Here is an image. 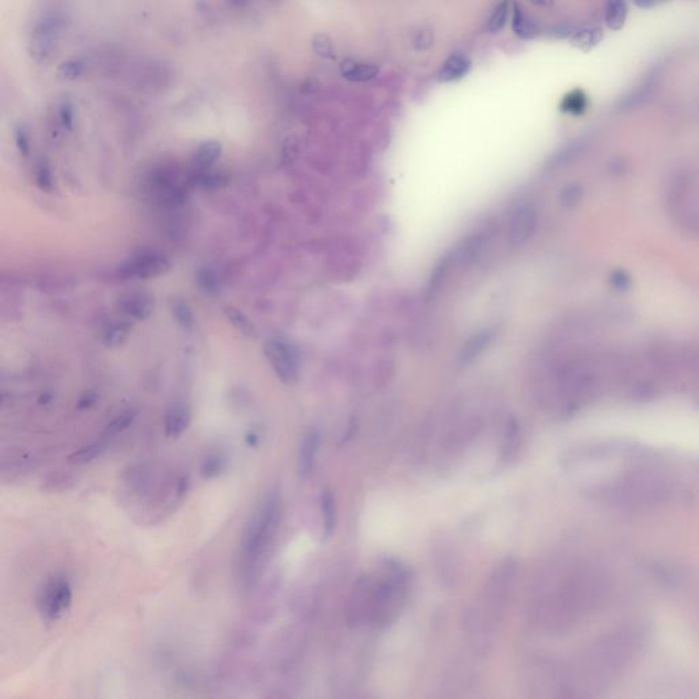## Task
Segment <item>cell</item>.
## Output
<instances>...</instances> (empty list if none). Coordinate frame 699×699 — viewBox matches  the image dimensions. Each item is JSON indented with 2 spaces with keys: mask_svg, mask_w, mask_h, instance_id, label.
<instances>
[{
  "mask_svg": "<svg viewBox=\"0 0 699 699\" xmlns=\"http://www.w3.org/2000/svg\"><path fill=\"white\" fill-rule=\"evenodd\" d=\"M407 572L397 564L387 567L382 578L359 581L351 600L350 615L354 622L365 619L375 623L387 624L397 612L407 591Z\"/></svg>",
  "mask_w": 699,
  "mask_h": 699,
  "instance_id": "obj_1",
  "label": "cell"
},
{
  "mask_svg": "<svg viewBox=\"0 0 699 699\" xmlns=\"http://www.w3.org/2000/svg\"><path fill=\"white\" fill-rule=\"evenodd\" d=\"M282 519V501L275 493L268 496L246 526L241 556L247 571H253L271 547Z\"/></svg>",
  "mask_w": 699,
  "mask_h": 699,
  "instance_id": "obj_2",
  "label": "cell"
},
{
  "mask_svg": "<svg viewBox=\"0 0 699 699\" xmlns=\"http://www.w3.org/2000/svg\"><path fill=\"white\" fill-rule=\"evenodd\" d=\"M665 203L676 225L699 235V174L684 170L672 175L665 189Z\"/></svg>",
  "mask_w": 699,
  "mask_h": 699,
  "instance_id": "obj_3",
  "label": "cell"
},
{
  "mask_svg": "<svg viewBox=\"0 0 699 699\" xmlns=\"http://www.w3.org/2000/svg\"><path fill=\"white\" fill-rule=\"evenodd\" d=\"M73 603V589L67 578L54 576L45 582L38 594V610L48 622L62 619Z\"/></svg>",
  "mask_w": 699,
  "mask_h": 699,
  "instance_id": "obj_4",
  "label": "cell"
},
{
  "mask_svg": "<svg viewBox=\"0 0 699 699\" xmlns=\"http://www.w3.org/2000/svg\"><path fill=\"white\" fill-rule=\"evenodd\" d=\"M264 353L268 362L282 382L291 385L298 381L300 365L294 350L285 341L268 339L265 341Z\"/></svg>",
  "mask_w": 699,
  "mask_h": 699,
  "instance_id": "obj_5",
  "label": "cell"
},
{
  "mask_svg": "<svg viewBox=\"0 0 699 699\" xmlns=\"http://www.w3.org/2000/svg\"><path fill=\"white\" fill-rule=\"evenodd\" d=\"M538 213L531 204H521L512 210L508 222V238L515 247L526 245L537 231Z\"/></svg>",
  "mask_w": 699,
  "mask_h": 699,
  "instance_id": "obj_6",
  "label": "cell"
},
{
  "mask_svg": "<svg viewBox=\"0 0 699 699\" xmlns=\"http://www.w3.org/2000/svg\"><path fill=\"white\" fill-rule=\"evenodd\" d=\"M171 263L161 254H142L130 260L120 269L122 276L149 280L170 272Z\"/></svg>",
  "mask_w": 699,
  "mask_h": 699,
  "instance_id": "obj_7",
  "label": "cell"
},
{
  "mask_svg": "<svg viewBox=\"0 0 699 699\" xmlns=\"http://www.w3.org/2000/svg\"><path fill=\"white\" fill-rule=\"evenodd\" d=\"M320 441L322 437L317 429H310L303 437L298 455V474L301 478H307L313 472L320 450Z\"/></svg>",
  "mask_w": 699,
  "mask_h": 699,
  "instance_id": "obj_8",
  "label": "cell"
},
{
  "mask_svg": "<svg viewBox=\"0 0 699 699\" xmlns=\"http://www.w3.org/2000/svg\"><path fill=\"white\" fill-rule=\"evenodd\" d=\"M191 424V409L186 403L171 406L164 416V433L169 438H178L189 429Z\"/></svg>",
  "mask_w": 699,
  "mask_h": 699,
  "instance_id": "obj_9",
  "label": "cell"
},
{
  "mask_svg": "<svg viewBox=\"0 0 699 699\" xmlns=\"http://www.w3.org/2000/svg\"><path fill=\"white\" fill-rule=\"evenodd\" d=\"M120 309L134 320H148L154 310V298L147 292H132L122 298Z\"/></svg>",
  "mask_w": 699,
  "mask_h": 699,
  "instance_id": "obj_10",
  "label": "cell"
},
{
  "mask_svg": "<svg viewBox=\"0 0 699 699\" xmlns=\"http://www.w3.org/2000/svg\"><path fill=\"white\" fill-rule=\"evenodd\" d=\"M494 338H496V331L491 329V328L482 329L481 332L475 334L469 341H466V344L463 346V348L460 351V356H459L460 365H469V363L474 362L491 346Z\"/></svg>",
  "mask_w": 699,
  "mask_h": 699,
  "instance_id": "obj_11",
  "label": "cell"
},
{
  "mask_svg": "<svg viewBox=\"0 0 699 699\" xmlns=\"http://www.w3.org/2000/svg\"><path fill=\"white\" fill-rule=\"evenodd\" d=\"M223 147L219 141H205L194 154V166L197 171L210 170L222 156Z\"/></svg>",
  "mask_w": 699,
  "mask_h": 699,
  "instance_id": "obj_12",
  "label": "cell"
},
{
  "mask_svg": "<svg viewBox=\"0 0 699 699\" xmlns=\"http://www.w3.org/2000/svg\"><path fill=\"white\" fill-rule=\"evenodd\" d=\"M470 66H472V62L469 57L463 55V54H455L450 59H447L443 69L440 70L438 76L444 82L455 81V79H459V78L466 76L467 72L470 70Z\"/></svg>",
  "mask_w": 699,
  "mask_h": 699,
  "instance_id": "obj_13",
  "label": "cell"
},
{
  "mask_svg": "<svg viewBox=\"0 0 699 699\" xmlns=\"http://www.w3.org/2000/svg\"><path fill=\"white\" fill-rule=\"evenodd\" d=\"M320 503H322L324 535L331 537L336 528V501L332 491L329 489H324L322 491Z\"/></svg>",
  "mask_w": 699,
  "mask_h": 699,
  "instance_id": "obj_14",
  "label": "cell"
},
{
  "mask_svg": "<svg viewBox=\"0 0 699 699\" xmlns=\"http://www.w3.org/2000/svg\"><path fill=\"white\" fill-rule=\"evenodd\" d=\"M341 74L350 81H369L377 76L378 67L375 64L346 60L341 64Z\"/></svg>",
  "mask_w": 699,
  "mask_h": 699,
  "instance_id": "obj_15",
  "label": "cell"
},
{
  "mask_svg": "<svg viewBox=\"0 0 699 699\" xmlns=\"http://www.w3.org/2000/svg\"><path fill=\"white\" fill-rule=\"evenodd\" d=\"M107 447H108L107 443L103 441V440L89 443V444L81 447L79 450H76L73 454L70 455L69 456V462L72 465H76V466L91 463V462H93L97 458H100L101 455L104 454L107 451Z\"/></svg>",
  "mask_w": 699,
  "mask_h": 699,
  "instance_id": "obj_16",
  "label": "cell"
},
{
  "mask_svg": "<svg viewBox=\"0 0 699 699\" xmlns=\"http://www.w3.org/2000/svg\"><path fill=\"white\" fill-rule=\"evenodd\" d=\"M512 30L519 36V38L529 40L535 38L538 35V26L535 22L528 18L522 8L515 3L513 4V18H512Z\"/></svg>",
  "mask_w": 699,
  "mask_h": 699,
  "instance_id": "obj_17",
  "label": "cell"
},
{
  "mask_svg": "<svg viewBox=\"0 0 699 699\" xmlns=\"http://www.w3.org/2000/svg\"><path fill=\"white\" fill-rule=\"evenodd\" d=\"M225 314H226L228 322L232 324V326L238 332H241L247 338H256L257 336V329H256L254 324L239 309H237L234 306H227L225 309Z\"/></svg>",
  "mask_w": 699,
  "mask_h": 699,
  "instance_id": "obj_18",
  "label": "cell"
},
{
  "mask_svg": "<svg viewBox=\"0 0 699 699\" xmlns=\"http://www.w3.org/2000/svg\"><path fill=\"white\" fill-rule=\"evenodd\" d=\"M130 332H132V324L130 322H116L106 331L103 341L110 348H119L120 346H123L127 341L129 336H130Z\"/></svg>",
  "mask_w": 699,
  "mask_h": 699,
  "instance_id": "obj_19",
  "label": "cell"
},
{
  "mask_svg": "<svg viewBox=\"0 0 699 699\" xmlns=\"http://www.w3.org/2000/svg\"><path fill=\"white\" fill-rule=\"evenodd\" d=\"M625 18H627L625 1L624 0H609L606 4V11H605L606 25L613 30H619L623 28Z\"/></svg>",
  "mask_w": 699,
  "mask_h": 699,
  "instance_id": "obj_20",
  "label": "cell"
},
{
  "mask_svg": "<svg viewBox=\"0 0 699 699\" xmlns=\"http://www.w3.org/2000/svg\"><path fill=\"white\" fill-rule=\"evenodd\" d=\"M138 416V411L135 409H127L122 413H119L118 416H115L114 419L106 426L104 429V435L107 437H113V436L119 435L122 432H125L126 429H129L134 424L135 418Z\"/></svg>",
  "mask_w": 699,
  "mask_h": 699,
  "instance_id": "obj_21",
  "label": "cell"
},
{
  "mask_svg": "<svg viewBox=\"0 0 699 699\" xmlns=\"http://www.w3.org/2000/svg\"><path fill=\"white\" fill-rule=\"evenodd\" d=\"M601 38H603V33L598 28H587V29L574 33L572 42L576 47L582 48L584 51H589L591 47H594L596 44L600 42Z\"/></svg>",
  "mask_w": 699,
  "mask_h": 699,
  "instance_id": "obj_22",
  "label": "cell"
},
{
  "mask_svg": "<svg viewBox=\"0 0 699 699\" xmlns=\"http://www.w3.org/2000/svg\"><path fill=\"white\" fill-rule=\"evenodd\" d=\"M172 316L176 324L185 331H191L194 328V314L189 305L183 301H176L172 305Z\"/></svg>",
  "mask_w": 699,
  "mask_h": 699,
  "instance_id": "obj_23",
  "label": "cell"
},
{
  "mask_svg": "<svg viewBox=\"0 0 699 699\" xmlns=\"http://www.w3.org/2000/svg\"><path fill=\"white\" fill-rule=\"evenodd\" d=\"M200 175L197 176V181L207 189H222L227 185L228 176L225 174L219 172H210V171H198Z\"/></svg>",
  "mask_w": 699,
  "mask_h": 699,
  "instance_id": "obj_24",
  "label": "cell"
},
{
  "mask_svg": "<svg viewBox=\"0 0 699 699\" xmlns=\"http://www.w3.org/2000/svg\"><path fill=\"white\" fill-rule=\"evenodd\" d=\"M508 0H503L494 10V13L491 14V19L488 22V26H487V30L491 32V33H494L497 30H500L504 25H506V21H507V16H508Z\"/></svg>",
  "mask_w": 699,
  "mask_h": 699,
  "instance_id": "obj_25",
  "label": "cell"
},
{
  "mask_svg": "<svg viewBox=\"0 0 699 699\" xmlns=\"http://www.w3.org/2000/svg\"><path fill=\"white\" fill-rule=\"evenodd\" d=\"M586 107V97L581 91H575V92H571L569 95L563 100L562 103V108L563 111L566 113H571V114H579L585 110Z\"/></svg>",
  "mask_w": 699,
  "mask_h": 699,
  "instance_id": "obj_26",
  "label": "cell"
},
{
  "mask_svg": "<svg viewBox=\"0 0 699 699\" xmlns=\"http://www.w3.org/2000/svg\"><path fill=\"white\" fill-rule=\"evenodd\" d=\"M36 183L38 188L45 193H51L54 189L52 174L45 161H40L36 166Z\"/></svg>",
  "mask_w": 699,
  "mask_h": 699,
  "instance_id": "obj_27",
  "label": "cell"
},
{
  "mask_svg": "<svg viewBox=\"0 0 699 699\" xmlns=\"http://www.w3.org/2000/svg\"><path fill=\"white\" fill-rule=\"evenodd\" d=\"M225 466H226V462L220 455H212V456H208L204 462L203 474L205 478H215L223 472Z\"/></svg>",
  "mask_w": 699,
  "mask_h": 699,
  "instance_id": "obj_28",
  "label": "cell"
},
{
  "mask_svg": "<svg viewBox=\"0 0 699 699\" xmlns=\"http://www.w3.org/2000/svg\"><path fill=\"white\" fill-rule=\"evenodd\" d=\"M197 282L205 292H216L217 291V284H219L217 278L208 268H204L198 272Z\"/></svg>",
  "mask_w": 699,
  "mask_h": 699,
  "instance_id": "obj_29",
  "label": "cell"
},
{
  "mask_svg": "<svg viewBox=\"0 0 699 699\" xmlns=\"http://www.w3.org/2000/svg\"><path fill=\"white\" fill-rule=\"evenodd\" d=\"M313 48L316 51L317 55H320L322 57H335V51H334V44L331 41V38L325 35H317L314 40H313Z\"/></svg>",
  "mask_w": 699,
  "mask_h": 699,
  "instance_id": "obj_30",
  "label": "cell"
},
{
  "mask_svg": "<svg viewBox=\"0 0 699 699\" xmlns=\"http://www.w3.org/2000/svg\"><path fill=\"white\" fill-rule=\"evenodd\" d=\"M582 191L578 186H569L563 191V204L564 205H574L581 200Z\"/></svg>",
  "mask_w": 699,
  "mask_h": 699,
  "instance_id": "obj_31",
  "label": "cell"
},
{
  "mask_svg": "<svg viewBox=\"0 0 699 699\" xmlns=\"http://www.w3.org/2000/svg\"><path fill=\"white\" fill-rule=\"evenodd\" d=\"M59 118H60V122L64 127L67 129H72L73 126V120H74V113H73V108L69 106V104H63L60 107V113H59Z\"/></svg>",
  "mask_w": 699,
  "mask_h": 699,
  "instance_id": "obj_32",
  "label": "cell"
},
{
  "mask_svg": "<svg viewBox=\"0 0 699 699\" xmlns=\"http://www.w3.org/2000/svg\"><path fill=\"white\" fill-rule=\"evenodd\" d=\"M62 73H63L64 78L73 79V78L79 76V73H81V64L76 63V62H69V63L63 64Z\"/></svg>",
  "mask_w": 699,
  "mask_h": 699,
  "instance_id": "obj_33",
  "label": "cell"
},
{
  "mask_svg": "<svg viewBox=\"0 0 699 699\" xmlns=\"http://www.w3.org/2000/svg\"><path fill=\"white\" fill-rule=\"evenodd\" d=\"M16 141H17L19 152L25 156L29 154V140H28V135L23 129H18L16 132Z\"/></svg>",
  "mask_w": 699,
  "mask_h": 699,
  "instance_id": "obj_34",
  "label": "cell"
},
{
  "mask_svg": "<svg viewBox=\"0 0 699 699\" xmlns=\"http://www.w3.org/2000/svg\"><path fill=\"white\" fill-rule=\"evenodd\" d=\"M96 399H97V397H96L95 394L88 392V394H85L84 397H81V400L78 403V407L79 409H89V407H92L95 404Z\"/></svg>",
  "mask_w": 699,
  "mask_h": 699,
  "instance_id": "obj_35",
  "label": "cell"
},
{
  "mask_svg": "<svg viewBox=\"0 0 699 699\" xmlns=\"http://www.w3.org/2000/svg\"><path fill=\"white\" fill-rule=\"evenodd\" d=\"M635 1L641 7H650V6H654V4L664 1V0H635Z\"/></svg>",
  "mask_w": 699,
  "mask_h": 699,
  "instance_id": "obj_36",
  "label": "cell"
},
{
  "mask_svg": "<svg viewBox=\"0 0 699 699\" xmlns=\"http://www.w3.org/2000/svg\"><path fill=\"white\" fill-rule=\"evenodd\" d=\"M534 4H538V6H547V4H550L553 0H531Z\"/></svg>",
  "mask_w": 699,
  "mask_h": 699,
  "instance_id": "obj_37",
  "label": "cell"
},
{
  "mask_svg": "<svg viewBox=\"0 0 699 699\" xmlns=\"http://www.w3.org/2000/svg\"><path fill=\"white\" fill-rule=\"evenodd\" d=\"M235 3H241V1H245V0H234Z\"/></svg>",
  "mask_w": 699,
  "mask_h": 699,
  "instance_id": "obj_38",
  "label": "cell"
}]
</instances>
